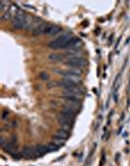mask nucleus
Here are the masks:
<instances>
[{"instance_id":"14","label":"nucleus","mask_w":130,"mask_h":166,"mask_svg":"<svg viewBox=\"0 0 130 166\" xmlns=\"http://www.w3.org/2000/svg\"><path fill=\"white\" fill-rule=\"evenodd\" d=\"M56 137H58L60 138V139H62V140H66L69 138V133L66 131L65 130H63V129H61V130H59V131H57V133H56Z\"/></svg>"},{"instance_id":"13","label":"nucleus","mask_w":130,"mask_h":166,"mask_svg":"<svg viewBox=\"0 0 130 166\" xmlns=\"http://www.w3.org/2000/svg\"><path fill=\"white\" fill-rule=\"evenodd\" d=\"M61 113H63V114H65L66 116H69V117H71V118L74 117V112L71 107H65V109H62Z\"/></svg>"},{"instance_id":"6","label":"nucleus","mask_w":130,"mask_h":166,"mask_svg":"<svg viewBox=\"0 0 130 166\" xmlns=\"http://www.w3.org/2000/svg\"><path fill=\"white\" fill-rule=\"evenodd\" d=\"M22 155L25 158H28V159L36 157L35 152H34V149H32V147H25V149L23 150Z\"/></svg>"},{"instance_id":"9","label":"nucleus","mask_w":130,"mask_h":166,"mask_svg":"<svg viewBox=\"0 0 130 166\" xmlns=\"http://www.w3.org/2000/svg\"><path fill=\"white\" fill-rule=\"evenodd\" d=\"M62 74L65 76V77L66 79H69V80H71V81H74V82H79L80 80V78L78 77V75H74V74H72V73H71L69 72H62Z\"/></svg>"},{"instance_id":"19","label":"nucleus","mask_w":130,"mask_h":166,"mask_svg":"<svg viewBox=\"0 0 130 166\" xmlns=\"http://www.w3.org/2000/svg\"><path fill=\"white\" fill-rule=\"evenodd\" d=\"M40 77L44 78V79H48V77H49V76H48V74H43V73H42V74L40 75Z\"/></svg>"},{"instance_id":"17","label":"nucleus","mask_w":130,"mask_h":166,"mask_svg":"<svg viewBox=\"0 0 130 166\" xmlns=\"http://www.w3.org/2000/svg\"><path fill=\"white\" fill-rule=\"evenodd\" d=\"M54 144H56L57 146L58 147H61V146H63L64 145V140H62V139H60V138H58V137H54V142H53Z\"/></svg>"},{"instance_id":"8","label":"nucleus","mask_w":130,"mask_h":166,"mask_svg":"<svg viewBox=\"0 0 130 166\" xmlns=\"http://www.w3.org/2000/svg\"><path fill=\"white\" fill-rule=\"evenodd\" d=\"M58 85L61 86V87H63V88H65V90H66V89H69V88L75 87V86H77L75 82L71 81V80H69V79H66V78L63 79V80L60 81L58 83Z\"/></svg>"},{"instance_id":"10","label":"nucleus","mask_w":130,"mask_h":166,"mask_svg":"<svg viewBox=\"0 0 130 166\" xmlns=\"http://www.w3.org/2000/svg\"><path fill=\"white\" fill-rule=\"evenodd\" d=\"M47 152H48L47 147H44V146H36L34 147V152H35V155L36 156H42V155H44Z\"/></svg>"},{"instance_id":"15","label":"nucleus","mask_w":130,"mask_h":166,"mask_svg":"<svg viewBox=\"0 0 130 166\" xmlns=\"http://www.w3.org/2000/svg\"><path fill=\"white\" fill-rule=\"evenodd\" d=\"M46 147H47L48 152H57V150H59L60 147H58L56 144H54V143H50L46 146Z\"/></svg>"},{"instance_id":"16","label":"nucleus","mask_w":130,"mask_h":166,"mask_svg":"<svg viewBox=\"0 0 130 166\" xmlns=\"http://www.w3.org/2000/svg\"><path fill=\"white\" fill-rule=\"evenodd\" d=\"M48 58H49V60H51V61H61L63 59V56L60 54L53 53V54H50Z\"/></svg>"},{"instance_id":"12","label":"nucleus","mask_w":130,"mask_h":166,"mask_svg":"<svg viewBox=\"0 0 130 166\" xmlns=\"http://www.w3.org/2000/svg\"><path fill=\"white\" fill-rule=\"evenodd\" d=\"M48 24H44L42 23L40 26H39L37 29L33 30V35H40V34H44L45 33V30H46V27H47Z\"/></svg>"},{"instance_id":"4","label":"nucleus","mask_w":130,"mask_h":166,"mask_svg":"<svg viewBox=\"0 0 130 166\" xmlns=\"http://www.w3.org/2000/svg\"><path fill=\"white\" fill-rule=\"evenodd\" d=\"M61 31H62V29L60 26H52V24H48L44 34H47V35H56V34H58V33H60Z\"/></svg>"},{"instance_id":"1","label":"nucleus","mask_w":130,"mask_h":166,"mask_svg":"<svg viewBox=\"0 0 130 166\" xmlns=\"http://www.w3.org/2000/svg\"><path fill=\"white\" fill-rule=\"evenodd\" d=\"M72 38L71 33H63L61 36H59L58 38L54 39L53 41H51L48 46L52 49H60V48H66V44L69 43V41Z\"/></svg>"},{"instance_id":"5","label":"nucleus","mask_w":130,"mask_h":166,"mask_svg":"<svg viewBox=\"0 0 130 166\" xmlns=\"http://www.w3.org/2000/svg\"><path fill=\"white\" fill-rule=\"evenodd\" d=\"M63 97L66 98V99H71V100H80L81 97H82V94L79 93H75V92H71V91H66L65 90L64 93H63Z\"/></svg>"},{"instance_id":"3","label":"nucleus","mask_w":130,"mask_h":166,"mask_svg":"<svg viewBox=\"0 0 130 166\" xmlns=\"http://www.w3.org/2000/svg\"><path fill=\"white\" fill-rule=\"evenodd\" d=\"M66 64L71 67L72 69H79L85 66V61L80 57H71L66 61Z\"/></svg>"},{"instance_id":"18","label":"nucleus","mask_w":130,"mask_h":166,"mask_svg":"<svg viewBox=\"0 0 130 166\" xmlns=\"http://www.w3.org/2000/svg\"><path fill=\"white\" fill-rule=\"evenodd\" d=\"M71 125H61V127H62L63 130H65V131L68 132V131L71 130Z\"/></svg>"},{"instance_id":"11","label":"nucleus","mask_w":130,"mask_h":166,"mask_svg":"<svg viewBox=\"0 0 130 166\" xmlns=\"http://www.w3.org/2000/svg\"><path fill=\"white\" fill-rule=\"evenodd\" d=\"M2 147L6 152H9V153H11V155H15V153H17V149L12 145L11 143H6Z\"/></svg>"},{"instance_id":"20","label":"nucleus","mask_w":130,"mask_h":166,"mask_svg":"<svg viewBox=\"0 0 130 166\" xmlns=\"http://www.w3.org/2000/svg\"><path fill=\"white\" fill-rule=\"evenodd\" d=\"M123 136H124V137H127V136H128V135H127V133H126V132H125V133H124V134H123Z\"/></svg>"},{"instance_id":"7","label":"nucleus","mask_w":130,"mask_h":166,"mask_svg":"<svg viewBox=\"0 0 130 166\" xmlns=\"http://www.w3.org/2000/svg\"><path fill=\"white\" fill-rule=\"evenodd\" d=\"M58 121L60 125H71L72 118L69 117V116L63 114V113H60L58 115Z\"/></svg>"},{"instance_id":"2","label":"nucleus","mask_w":130,"mask_h":166,"mask_svg":"<svg viewBox=\"0 0 130 166\" xmlns=\"http://www.w3.org/2000/svg\"><path fill=\"white\" fill-rule=\"evenodd\" d=\"M26 16L22 11H18V13L15 15L13 20H12V26L16 29H22L25 27V21Z\"/></svg>"}]
</instances>
